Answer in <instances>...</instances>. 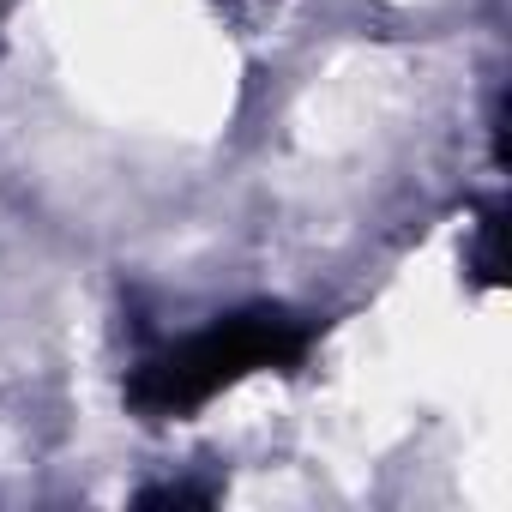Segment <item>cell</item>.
Returning a JSON list of instances; mask_svg holds the SVG:
<instances>
[{"mask_svg":"<svg viewBox=\"0 0 512 512\" xmlns=\"http://www.w3.org/2000/svg\"><path fill=\"white\" fill-rule=\"evenodd\" d=\"M308 326L278 314V308H247L229 314L205 332H193L187 344H175L169 356L145 362L127 386V398L145 416H193L199 404H211L223 386L260 374V368H296L308 356Z\"/></svg>","mask_w":512,"mask_h":512,"instance_id":"6da1fadb","label":"cell"}]
</instances>
